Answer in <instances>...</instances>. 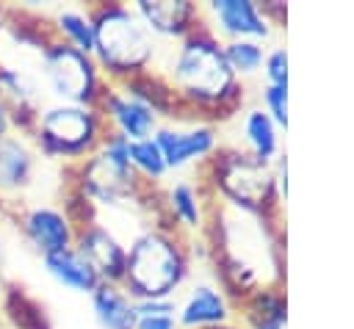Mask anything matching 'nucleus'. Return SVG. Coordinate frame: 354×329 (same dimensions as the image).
Listing matches in <instances>:
<instances>
[{
    "instance_id": "nucleus-26",
    "label": "nucleus",
    "mask_w": 354,
    "mask_h": 329,
    "mask_svg": "<svg viewBox=\"0 0 354 329\" xmlns=\"http://www.w3.org/2000/svg\"><path fill=\"white\" fill-rule=\"evenodd\" d=\"M260 108L274 119L279 130L288 127V86H271L263 83L260 88Z\"/></svg>"
},
{
    "instance_id": "nucleus-28",
    "label": "nucleus",
    "mask_w": 354,
    "mask_h": 329,
    "mask_svg": "<svg viewBox=\"0 0 354 329\" xmlns=\"http://www.w3.org/2000/svg\"><path fill=\"white\" fill-rule=\"evenodd\" d=\"M133 329H180L177 315H136Z\"/></svg>"
},
{
    "instance_id": "nucleus-18",
    "label": "nucleus",
    "mask_w": 354,
    "mask_h": 329,
    "mask_svg": "<svg viewBox=\"0 0 354 329\" xmlns=\"http://www.w3.org/2000/svg\"><path fill=\"white\" fill-rule=\"evenodd\" d=\"M39 152L30 138L22 133H11L0 138V202L17 199L25 188H30L36 174Z\"/></svg>"
},
{
    "instance_id": "nucleus-23",
    "label": "nucleus",
    "mask_w": 354,
    "mask_h": 329,
    "mask_svg": "<svg viewBox=\"0 0 354 329\" xmlns=\"http://www.w3.org/2000/svg\"><path fill=\"white\" fill-rule=\"evenodd\" d=\"M53 36L72 44L75 50L91 55L94 53V22H91V14H88V6L80 8V6H64L53 14V19L47 22Z\"/></svg>"
},
{
    "instance_id": "nucleus-8",
    "label": "nucleus",
    "mask_w": 354,
    "mask_h": 329,
    "mask_svg": "<svg viewBox=\"0 0 354 329\" xmlns=\"http://www.w3.org/2000/svg\"><path fill=\"white\" fill-rule=\"evenodd\" d=\"M36 66H39V80L50 91L53 102L97 105L108 83L91 55L75 50L72 44L55 36L41 47Z\"/></svg>"
},
{
    "instance_id": "nucleus-32",
    "label": "nucleus",
    "mask_w": 354,
    "mask_h": 329,
    "mask_svg": "<svg viewBox=\"0 0 354 329\" xmlns=\"http://www.w3.org/2000/svg\"><path fill=\"white\" fill-rule=\"evenodd\" d=\"M0 299H3V279H0Z\"/></svg>"
},
{
    "instance_id": "nucleus-17",
    "label": "nucleus",
    "mask_w": 354,
    "mask_h": 329,
    "mask_svg": "<svg viewBox=\"0 0 354 329\" xmlns=\"http://www.w3.org/2000/svg\"><path fill=\"white\" fill-rule=\"evenodd\" d=\"M235 321V304L216 282H194L185 299L177 304L180 329H210Z\"/></svg>"
},
{
    "instance_id": "nucleus-19",
    "label": "nucleus",
    "mask_w": 354,
    "mask_h": 329,
    "mask_svg": "<svg viewBox=\"0 0 354 329\" xmlns=\"http://www.w3.org/2000/svg\"><path fill=\"white\" fill-rule=\"evenodd\" d=\"M241 329H288L285 288H257L235 304Z\"/></svg>"
},
{
    "instance_id": "nucleus-31",
    "label": "nucleus",
    "mask_w": 354,
    "mask_h": 329,
    "mask_svg": "<svg viewBox=\"0 0 354 329\" xmlns=\"http://www.w3.org/2000/svg\"><path fill=\"white\" fill-rule=\"evenodd\" d=\"M0 254H3V232H0Z\"/></svg>"
},
{
    "instance_id": "nucleus-2",
    "label": "nucleus",
    "mask_w": 354,
    "mask_h": 329,
    "mask_svg": "<svg viewBox=\"0 0 354 329\" xmlns=\"http://www.w3.org/2000/svg\"><path fill=\"white\" fill-rule=\"evenodd\" d=\"M158 72L177 94L188 119L216 124L241 113L246 86L230 69L221 39L205 25L180 39L177 47L169 50V58Z\"/></svg>"
},
{
    "instance_id": "nucleus-3",
    "label": "nucleus",
    "mask_w": 354,
    "mask_h": 329,
    "mask_svg": "<svg viewBox=\"0 0 354 329\" xmlns=\"http://www.w3.org/2000/svg\"><path fill=\"white\" fill-rule=\"evenodd\" d=\"M191 246L188 238L166 224H149L127 241L122 288L136 299H174L188 282Z\"/></svg>"
},
{
    "instance_id": "nucleus-9",
    "label": "nucleus",
    "mask_w": 354,
    "mask_h": 329,
    "mask_svg": "<svg viewBox=\"0 0 354 329\" xmlns=\"http://www.w3.org/2000/svg\"><path fill=\"white\" fill-rule=\"evenodd\" d=\"M155 144L166 160L169 174L171 171H183L194 163H205L216 155V149L221 147L218 141V130L210 122H199V119H185V122H163L155 130Z\"/></svg>"
},
{
    "instance_id": "nucleus-30",
    "label": "nucleus",
    "mask_w": 354,
    "mask_h": 329,
    "mask_svg": "<svg viewBox=\"0 0 354 329\" xmlns=\"http://www.w3.org/2000/svg\"><path fill=\"white\" fill-rule=\"evenodd\" d=\"M6 19H8V8L0 6V41H3V33H6Z\"/></svg>"
},
{
    "instance_id": "nucleus-16",
    "label": "nucleus",
    "mask_w": 354,
    "mask_h": 329,
    "mask_svg": "<svg viewBox=\"0 0 354 329\" xmlns=\"http://www.w3.org/2000/svg\"><path fill=\"white\" fill-rule=\"evenodd\" d=\"M0 102L6 105L14 130L28 135L30 127H33L36 113L44 105L41 86H39V80L28 69L0 61Z\"/></svg>"
},
{
    "instance_id": "nucleus-21",
    "label": "nucleus",
    "mask_w": 354,
    "mask_h": 329,
    "mask_svg": "<svg viewBox=\"0 0 354 329\" xmlns=\"http://www.w3.org/2000/svg\"><path fill=\"white\" fill-rule=\"evenodd\" d=\"M88 301L102 329H133L136 326V299L119 282H100L91 290Z\"/></svg>"
},
{
    "instance_id": "nucleus-13",
    "label": "nucleus",
    "mask_w": 354,
    "mask_h": 329,
    "mask_svg": "<svg viewBox=\"0 0 354 329\" xmlns=\"http://www.w3.org/2000/svg\"><path fill=\"white\" fill-rule=\"evenodd\" d=\"M17 221H19V229L25 235V241L30 243V249L39 257H47L53 252H64V249L75 246L77 224L72 221V216L64 207L30 205V207L19 210Z\"/></svg>"
},
{
    "instance_id": "nucleus-4",
    "label": "nucleus",
    "mask_w": 354,
    "mask_h": 329,
    "mask_svg": "<svg viewBox=\"0 0 354 329\" xmlns=\"http://www.w3.org/2000/svg\"><path fill=\"white\" fill-rule=\"evenodd\" d=\"M94 22V53L102 77L108 83H122L152 69L158 41L144 28L130 3L100 0L88 6Z\"/></svg>"
},
{
    "instance_id": "nucleus-25",
    "label": "nucleus",
    "mask_w": 354,
    "mask_h": 329,
    "mask_svg": "<svg viewBox=\"0 0 354 329\" xmlns=\"http://www.w3.org/2000/svg\"><path fill=\"white\" fill-rule=\"evenodd\" d=\"M224 58L230 64V69L235 72L238 80L254 77L263 69V58H266V47L260 41H249V39H232V41H221Z\"/></svg>"
},
{
    "instance_id": "nucleus-6",
    "label": "nucleus",
    "mask_w": 354,
    "mask_h": 329,
    "mask_svg": "<svg viewBox=\"0 0 354 329\" xmlns=\"http://www.w3.org/2000/svg\"><path fill=\"white\" fill-rule=\"evenodd\" d=\"M77 174V196L91 207L108 210H130L136 205H147L152 185H144L130 166V141L111 133L102 144L75 166Z\"/></svg>"
},
{
    "instance_id": "nucleus-7",
    "label": "nucleus",
    "mask_w": 354,
    "mask_h": 329,
    "mask_svg": "<svg viewBox=\"0 0 354 329\" xmlns=\"http://www.w3.org/2000/svg\"><path fill=\"white\" fill-rule=\"evenodd\" d=\"M108 135V124L97 105L44 102L28 133L33 149L50 160L77 166Z\"/></svg>"
},
{
    "instance_id": "nucleus-22",
    "label": "nucleus",
    "mask_w": 354,
    "mask_h": 329,
    "mask_svg": "<svg viewBox=\"0 0 354 329\" xmlns=\"http://www.w3.org/2000/svg\"><path fill=\"white\" fill-rule=\"evenodd\" d=\"M41 265H44V271H47L50 279H55L61 288H66V290H72V293L91 296V290L100 285V276H97L94 268L77 254L75 246L41 257Z\"/></svg>"
},
{
    "instance_id": "nucleus-27",
    "label": "nucleus",
    "mask_w": 354,
    "mask_h": 329,
    "mask_svg": "<svg viewBox=\"0 0 354 329\" xmlns=\"http://www.w3.org/2000/svg\"><path fill=\"white\" fill-rule=\"evenodd\" d=\"M263 80L271 83V86H288V77H290V58H288V47L277 44L271 50H266V58H263V69H260Z\"/></svg>"
},
{
    "instance_id": "nucleus-1",
    "label": "nucleus",
    "mask_w": 354,
    "mask_h": 329,
    "mask_svg": "<svg viewBox=\"0 0 354 329\" xmlns=\"http://www.w3.org/2000/svg\"><path fill=\"white\" fill-rule=\"evenodd\" d=\"M210 243L216 285L232 304L257 288H285V232L282 218L252 216L224 202L207 205L202 232Z\"/></svg>"
},
{
    "instance_id": "nucleus-29",
    "label": "nucleus",
    "mask_w": 354,
    "mask_h": 329,
    "mask_svg": "<svg viewBox=\"0 0 354 329\" xmlns=\"http://www.w3.org/2000/svg\"><path fill=\"white\" fill-rule=\"evenodd\" d=\"M11 133H17V130H14V124H11V116H8L6 105L0 102V138H6V135H11Z\"/></svg>"
},
{
    "instance_id": "nucleus-20",
    "label": "nucleus",
    "mask_w": 354,
    "mask_h": 329,
    "mask_svg": "<svg viewBox=\"0 0 354 329\" xmlns=\"http://www.w3.org/2000/svg\"><path fill=\"white\" fill-rule=\"evenodd\" d=\"M282 130L274 124V119L260 108L249 105L241 116V135H243V152L252 155L260 163H274L282 152Z\"/></svg>"
},
{
    "instance_id": "nucleus-24",
    "label": "nucleus",
    "mask_w": 354,
    "mask_h": 329,
    "mask_svg": "<svg viewBox=\"0 0 354 329\" xmlns=\"http://www.w3.org/2000/svg\"><path fill=\"white\" fill-rule=\"evenodd\" d=\"M130 166L136 171V177L144 185H160L169 177L166 160L155 144V138H141V141H130Z\"/></svg>"
},
{
    "instance_id": "nucleus-10",
    "label": "nucleus",
    "mask_w": 354,
    "mask_h": 329,
    "mask_svg": "<svg viewBox=\"0 0 354 329\" xmlns=\"http://www.w3.org/2000/svg\"><path fill=\"white\" fill-rule=\"evenodd\" d=\"M202 25L221 41L249 39L266 44L274 36V22L263 14L257 0H210L202 6Z\"/></svg>"
},
{
    "instance_id": "nucleus-14",
    "label": "nucleus",
    "mask_w": 354,
    "mask_h": 329,
    "mask_svg": "<svg viewBox=\"0 0 354 329\" xmlns=\"http://www.w3.org/2000/svg\"><path fill=\"white\" fill-rule=\"evenodd\" d=\"M207 205H210V191H205L202 182L174 180L160 196L163 224L185 238L202 235L207 224Z\"/></svg>"
},
{
    "instance_id": "nucleus-12",
    "label": "nucleus",
    "mask_w": 354,
    "mask_h": 329,
    "mask_svg": "<svg viewBox=\"0 0 354 329\" xmlns=\"http://www.w3.org/2000/svg\"><path fill=\"white\" fill-rule=\"evenodd\" d=\"M75 249L94 268V274L100 276V282H119L122 285L127 243L108 224H102L97 218H88V221L77 224Z\"/></svg>"
},
{
    "instance_id": "nucleus-11",
    "label": "nucleus",
    "mask_w": 354,
    "mask_h": 329,
    "mask_svg": "<svg viewBox=\"0 0 354 329\" xmlns=\"http://www.w3.org/2000/svg\"><path fill=\"white\" fill-rule=\"evenodd\" d=\"M97 111L102 113L108 130L122 135V138H127V141L152 138L155 130L163 124L160 116L144 100L130 94L122 83H105L102 97L97 102Z\"/></svg>"
},
{
    "instance_id": "nucleus-15",
    "label": "nucleus",
    "mask_w": 354,
    "mask_h": 329,
    "mask_svg": "<svg viewBox=\"0 0 354 329\" xmlns=\"http://www.w3.org/2000/svg\"><path fill=\"white\" fill-rule=\"evenodd\" d=\"M130 6L152 39L180 41L202 25V6L191 0H136Z\"/></svg>"
},
{
    "instance_id": "nucleus-5",
    "label": "nucleus",
    "mask_w": 354,
    "mask_h": 329,
    "mask_svg": "<svg viewBox=\"0 0 354 329\" xmlns=\"http://www.w3.org/2000/svg\"><path fill=\"white\" fill-rule=\"evenodd\" d=\"M210 196L218 202L266 218H282V202L274 182L271 163H260L241 147H218L210 160L202 163Z\"/></svg>"
}]
</instances>
